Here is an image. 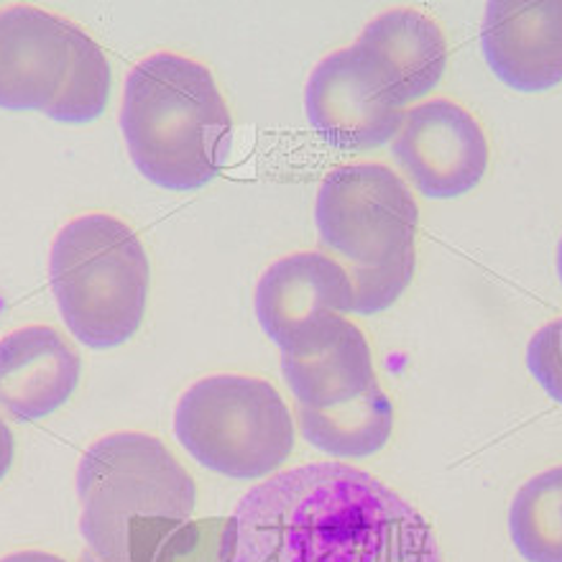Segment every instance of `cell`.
<instances>
[{
    "instance_id": "obj_1",
    "label": "cell",
    "mask_w": 562,
    "mask_h": 562,
    "mask_svg": "<svg viewBox=\"0 0 562 562\" xmlns=\"http://www.w3.org/2000/svg\"><path fill=\"white\" fill-rule=\"evenodd\" d=\"M221 562H445L429 521L340 460L289 468L240 496Z\"/></svg>"
},
{
    "instance_id": "obj_2",
    "label": "cell",
    "mask_w": 562,
    "mask_h": 562,
    "mask_svg": "<svg viewBox=\"0 0 562 562\" xmlns=\"http://www.w3.org/2000/svg\"><path fill=\"white\" fill-rule=\"evenodd\" d=\"M121 131L134 167L169 192L207 187L233 151V115L213 72L175 52H156L131 69Z\"/></svg>"
},
{
    "instance_id": "obj_3",
    "label": "cell",
    "mask_w": 562,
    "mask_h": 562,
    "mask_svg": "<svg viewBox=\"0 0 562 562\" xmlns=\"http://www.w3.org/2000/svg\"><path fill=\"white\" fill-rule=\"evenodd\" d=\"M49 284L67 330L82 346L119 348L144 325L151 263L128 223L88 213L54 238Z\"/></svg>"
},
{
    "instance_id": "obj_4",
    "label": "cell",
    "mask_w": 562,
    "mask_h": 562,
    "mask_svg": "<svg viewBox=\"0 0 562 562\" xmlns=\"http://www.w3.org/2000/svg\"><path fill=\"white\" fill-rule=\"evenodd\" d=\"M80 532L103 562H131V529L140 519L187 525L198 486L159 437L113 432L82 452L77 465Z\"/></svg>"
},
{
    "instance_id": "obj_5",
    "label": "cell",
    "mask_w": 562,
    "mask_h": 562,
    "mask_svg": "<svg viewBox=\"0 0 562 562\" xmlns=\"http://www.w3.org/2000/svg\"><path fill=\"white\" fill-rule=\"evenodd\" d=\"M175 437L207 471L267 481L292 456L294 417L267 379L215 373L179 396Z\"/></svg>"
},
{
    "instance_id": "obj_6",
    "label": "cell",
    "mask_w": 562,
    "mask_h": 562,
    "mask_svg": "<svg viewBox=\"0 0 562 562\" xmlns=\"http://www.w3.org/2000/svg\"><path fill=\"white\" fill-rule=\"evenodd\" d=\"M315 225L319 244L342 267L379 269L417 251L419 205L386 164H342L319 184Z\"/></svg>"
},
{
    "instance_id": "obj_7",
    "label": "cell",
    "mask_w": 562,
    "mask_h": 562,
    "mask_svg": "<svg viewBox=\"0 0 562 562\" xmlns=\"http://www.w3.org/2000/svg\"><path fill=\"white\" fill-rule=\"evenodd\" d=\"M254 310L281 356H317L350 325L346 315L353 312V281L330 254L296 251L263 271Z\"/></svg>"
},
{
    "instance_id": "obj_8",
    "label": "cell",
    "mask_w": 562,
    "mask_h": 562,
    "mask_svg": "<svg viewBox=\"0 0 562 562\" xmlns=\"http://www.w3.org/2000/svg\"><path fill=\"white\" fill-rule=\"evenodd\" d=\"M392 154L427 200H456L473 192L491 161L486 131L471 111L448 98L409 108L392 140Z\"/></svg>"
},
{
    "instance_id": "obj_9",
    "label": "cell",
    "mask_w": 562,
    "mask_h": 562,
    "mask_svg": "<svg viewBox=\"0 0 562 562\" xmlns=\"http://www.w3.org/2000/svg\"><path fill=\"white\" fill-rule=\"evenodd\" d=\"M304 111L323 140L342 151L392 144L407 113L356 44L317 61L304 85Z\"/></svg>"
},
{
    "instance_id": "obj_10",
    "label": "cell",
    "mask_w": 562,
    "mask_h": 562,
    "mask_svg": "<svg viewBox=\"0 0 562 562\" xmlns=\"http://www.w3.org/2000/svg\"><path fill=\"white\" fill-rule=\"evenodd\" d=\"M75 23L36 5L0 8V108L46 113L72 72Z\"/></svg>"
},
{
    "instance_id": "obj_11",
    "label": "cell",
    "mask_w": 562,
    "mask_h": 562,
    "mask_svg": "<svg viewBox=\"0 0 562 562\" xmlns=\"http://www.w3.org/2000/svg\"><path fill=\"white\" fill-rule=\"evenodd\" d=\"M481 52L506 88L537 95L562 82V0H491Z\"/></svg>"
},
{
    "instance_id": "obj_12",
    "label": "cell",
    "mask_w": 562,
    "mask_h": 562,
    "mask_svg": "<svg viewBox=\"0 0 562 562\" xmlns=\"http://www.w3.org/2000/svg\"><path fill=\"white\" fill-rule=\"evenodd\" d=\"M82 379L77 348L52 325H26L0 338V409L38 422L72 400Z\"/></svg>"
},
{
    "instance_id": "obj_13",
    "label": "cell",
    "mask_w": 562,
    "mask_h": 562,
    "mask_svg": "<svg viewBox=\"0 0 562 562\" xmlns=\"http://www.w3.org/2000/svg\"><path fill=\"white\" fill-rule=\"evenodd\" d=\"M353 44L371 61L402 111L429 95L448 69L445 31L417 8L379 13L366 23Z\"/></svg>"
},
{
    "instance_id": "obj_14",
    "label": "cell",
    "mask_w": 562,
    "mask_h": 562,
    "mask_svg": "<svg viewBox=\"0 0 562 562\" xmlns=\"http://www.w3.org/2000/svg\"><path fill=\"white\" fill-rule=\"evenodd\" d=\"M281 376L294 394L296 407L307 409H338L356 402L379 381L369 338L353 323L323 353L281 356Z\"/></svg>"
},
{
    "instance_id": "obj_15",
    "label": "cell",
    "mask_w": 562,
    "mask_h": 562,
    "mask_svg": "<svg viewBox=\"0 0 562 562\" xmlns=\"http://www.w3.org/2000/svg\"><path fill=\"white\" fill-rule=\"evenodd\" d=\"M296 425L312 448L335 460H363L386 448L394 432V404L376 381L338 409L296 407Z\"/></svg>"
},
{
    "instance_id": "obj_16",
    "label": "cell",
    "mask_w": 562,
    "mask_h": 562,
    "mask_svg": "<svg viewBox=\"0 0 562 562\" xmlns=\"http://www.w3.org/2000/svg\"><path fill=\"white\" fill-rule=\"evenodd\" d=\"M509 535L527 562H562V465L529 479L509 506Z\"/></svg>"
},
{
    "instance_id": "obj_17",
    "label": "cell",
    "mask_w": 562,
    "mask_h": 562,
    "mask_svg": "<svg viewBox=\"0 0 562 562\" xmlns=\"http://www.w3.org/2000/svg\"><path fill=\"white\" fill-rule=\"evenodd\" d=\"M75 49H72V72L67 77L65 90L54 100V105L44 115L57 123L82 126V123L98 121L105 113L108 98H111V65L105 52L88 31L75 26Z\"/></svg>"
},
{
    "instance_id": "obj_18",
    "label": "cell",
    "mask_w": 562,
    "mask_h": 562,
    "mask_svg": "<svg viewBox=\"0 0 562 562\" xmlns=\"http://www.w3.org/2000/svg\"><path fill=\"white\" fill-rule=\"evenodd\" d=\"M417 271V251L379 269H348L353 281V315L371 317L392 307L407 292Z\"/></svg>"
},
{
    "instance_id": "obj_19",
    "label": "cell",
    "mask_w": 562,
    "mask_h": 562,
    "mask_svg": "<svg viewBox=\"0 0 562 562\" xmlns=\"http://www.w3.org/2000/svg\"><path fill=\"white\" fill-rule=\"evenodd\" d=\"M527 369L544 394L562 407V317L532 335L527 346Z\"/></svg>"
},
{
    "instance_id": "obj_20",
    "label": "cell",
    "mask_w": 562,
    "mask_h": 562,
    "mask_svg": "<svg viewBox=\"0 0 562 562\" xmlns=\"http://www.w3.org/2000/svg\"><path fill=\"white\" fill-rule=\"evenodd\" d=\"M15 458V440H13V429L8 427V422L0 417V481L11 473Z\"/></svg>"
},
{
    "instance_id": "obj_21",
    "label": "cell",
    "mask_w": 562,
    "mask_h": 562,
    "mask_svg": "<svg viewBox=\"0 0 562 562\" xmlns=\"http://www.w3.org/2000/svg\"><path fill=\"white\" fill-rule=\"evenodd\" d=\"M0 562H69V560L44 550H19V552H11V555L0 558Z\"/></svg>"
},
{
    "instance_id": "obj_22",
    "label": "cell",
    "mask_w": 562,
    "mask_h": 562,
    "mask_svg": "<svg viewBox=\"0 0 562 562\" xmlns=\"http://www.w3.org/2000/svg\"><path fill=\"white\" fill-rule=\"evenodd\" d=\"M558 277H560V284H562V238L558 244Z\"/></svg>"
},
{
    "instance_id": "obj_23",
    "label": "cell",
    "mask_w": 562,
    "mask_h": 562,
    "mask_svg": "<svg viewBox=\"0 0 562 562\" xmlns=\"http://www.w3.org/2000/svg\"><path fill=\"white\" fill-rule=\"evenodd\" d=\"M82 562H103V560H98L95 555H92L90 550H85V552H82Z\"/></svg>"
}]
</instances>
